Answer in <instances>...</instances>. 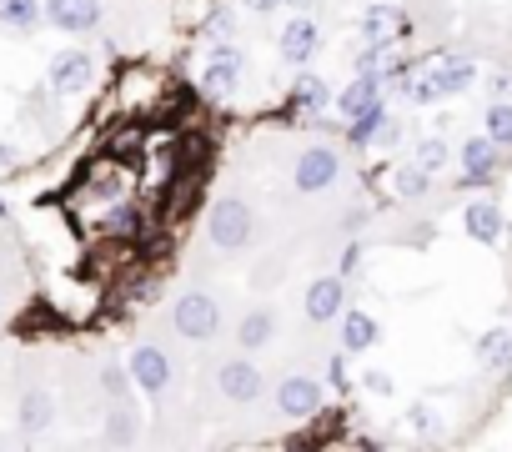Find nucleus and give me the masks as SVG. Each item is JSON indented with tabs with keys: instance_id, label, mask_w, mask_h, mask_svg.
<instances>
[{
	"instance_id": "obj_1",
	"label": "nucleus",
	"mask_w": 512,
	"mask_h": 452,
	"mask_svg": "<svg viewBox=\"0 0 512 452\" xmlns=\"http://www.w3.org/2000/svg\"><path fill=\"white\" fill-rule=\"evenodd\" d=\"M206 237H211V247H221V252H246L251 237H256V211H251L241 196H221V201L206 211Z\"/></svg>"
},
{
	"instance_id": "obj_2",
	"label": "nucleus",
	"mask_w": 512,
	"mask_h": 452,
	"mask_svg": "<svg viewBox=\"0 0 512 452\" xmlns=\"http://www.w3.org/2000/svg\"><path fill=\"white\" fill-rule=\"evenodd\" d=\"M337 181H342V151H337V146L312 141V146L297 151V161H292V186H297L302 196H322V191H332Z\"/></svg>"
},
{
	"instance_id": "obj_3",
	"label": "nucleus",
	"mask_w": 512,
	"mask_h": 452,
	"mask_svg": "<svg viewBox=\"0 0 512 452\" xmlns=\"http://www.w3.org/2000/svg\"><path fill=\"white\" fill-rule=\"evenodd\" d=\"M171 327L186 337V342H211L221 332V302L211 292H181L171 302Z\"/></svg>"
},
{
	"instance_id": "obj_4",
	"label": "nucleus",
	"mask_w": 512,
	"mask_h": 452,
	"mask_svg": "<svg viewBox=\"0 0 512 452\" xmlns=\"http://www.w3.org/2000/svg\"><path fill=\"white\" fill-rule=\"evenodd\" d=\"M241 71H246L241 46H236V41H216V46L206 51V66H201V91L216 96V101H226V96H236Z\"/></svg>"
},
{
	"instance_id": "obj_5",
	"label": "nucleus",
	"mask_w": 512,
	"mask_h": 452,
	"mask_svg": "<svg viewBox=\"0 0 512 452\" xmlns=\"http://www.w3.org/2000/svg\"><path fill=\"white\" fill-rule=\"evenodd\" d=\"M317 46H322L317 11H292V21H287V26H282V36H277V51H282V61H287L292 71H302V66H312Z\"/></svg>"
},
{
	"instance_id": "obj_6",
	"label": "nucleus",
	"mask_w": 512,
	"mask_h": 452,
	"mask_svg": "<svg viewBox=\"0 0 512 452\" xmlns=\"http://www.w3.org/2000/svg\"><path fill=\"white\" fill-rule=\"evenodd\" d=\"M91 232H96V237H106V242H136V237L146 232V211H141L131 196L106 201V206L91 216Z\"/></svg>"
},
{
	"instance_id": "obj_7",
	"label": "nucleus",
	"mask_w": 512,
	"mask_h": 452,
	"mask_svg": "<svg viewBox=\"0 0 512 452\" xmlns=\"http://www.w3.org/2000/svg\"><path fill=\"white\" fill-rule=\"evenodd\" d=\"M121 201V196H131V166L126 161H96V166H86L81 171V186H76V201Z\"/></svg>"
},
{
	"instance_id": "obj_8",
	"label": "nucleus",
	"mask_w": 512,
	"mask_h": 452,
	"mask_svg": "<svg viewBox=\"0 0 512 452\" xmlns=\"http://www.w3.org/2000/svg\"><path fill=\"white\" fill-rule=\"evenodd\" d=\"M126 372H131L136 392H146V397H166V387H171V357H166L156 342H141V347H131V357H126Z\"/></svg>"
},
{
	"instance_id": "obj_9",
	"label": "nucleus",
	"mask_w": 512,
	"mask_h": 452,
	"mask_svg": "<svg viewBox=\"0 0 512 452\" xmlns=\"http://www.w3.org/2000/svg\"><path fill=\"white\" fill-rule=\"evenodd\" d=\"M377 101H387V86H382V76H372V71H352V81L332 96V111H337V121L347 126V121H357L362 111H372Z\"/></svg>"
},
{
	"instance_id": "obj_10",
	"label": "nucleus",
	"mask_w": 512,
	"mask_h": 452,
	"mask_svg": "<svg viewBox=\"0 0 512 452\" xmlns=\"http://www.w3.org/2000/svg\"><path fill=\"white\" fill-rule=\"evenodd\" d=\"M262 387H267L262 367L246 362V357H231V362L216 367V392H221L226 402H256V397H262Z\"/></svg>"
},
{
	"instance_id": "obj_11",
	"label": "nucleus",
	"mask_w": 512,
	"mask_h": 452,
	"mask_svg": "<svg viewBox=\"0 0 512 452\" xmlns=\"http://www.w3.org/2000/svg\"><path fill=\"white\" fill-rule=\"evenodd\" d=\"M91 81H96V61H91L86 51H61V56H51L46 86H51L56 96H81Z\"/></svg>"
},
{
	"instance_id": "obj_12",
	"label": "nucleus",
	"mask_w": 512,
	"mask_h": 452,
	"mask_svg": "<svg viewBox=\"0 0 512 452\" xmlns=\"http://www.w3.org/2000/svg\"><path fill=\"white\" fill-rule=\"evenodd\" d=\"M277 412L282 417H317L322 412V382L307 372H292L277 382Z\"/></svg>"
},
{
	"instance_id": "obj_13",
	"label": "nucleus",
	"mask_w": 512,
	"mask_h": 452,
	"mask_svg": "<svg viewBox=\"0 0 512 452\" xmlns=\"http://www.w3.org/2000/svg\"><path fill=\"white\" fill-rule=\"evenodd\" d=\"M46 21L66 36H91L101 26V0H41Z\"/></svg>"
},
{
	"instance_id": "obj_14",
	"label": "nucleus",
	"mask_w": 512,
	"mask_h": 452,
	"mask_svg": "<svg viewBox=\"0 0 512 452\" xmlns=\"http://www.w3.org/2000/svg\"><path fill=\"white\" fill-rule=\"evenodd\" d=\"M457 166H462V176H467L472 186H487V181L497 176V166H502V146L482 131V136H472V141L457 146Z\"/></svg>"
},
{
	"instance_id": "obj_15",
	"label": "nucleus",
	"mask_w": 512,
	"mask_h": 452,
	"mask_svg": "<svg viewBox=\"0 0 512 452\" xmlns=\"http://www.w3.org/2000/svg\"><path fill=\"white\" fill-rule=\"evenodd\" d=\"M347 312V277L332 272V277H312L307 287V322H332Z\"/></svg>"
},
{
	"instance_id": "obj_16",
	"label": "nucleus",
	"mask_w": 512,
	"mask_h": 452,
	"mask_svg": "<svg viewBox=\"0 0 512 452\" xmlns=\"http://www.w3.org/2000/svg\"><path fill=\"white\" fill-rule=\"evenodd\" d=\"M402 31V11L392 6V0H377V6H367L362 11V21H357V36H362V46H392V36Z\"/></svg>"
},
{
	"instance_id": "obj_17",
	"label": "nucleus",
	"mask_w": 512,
	"mask_h": 452,
	"mask_svg": "<svg viewBox=\"0 0 512 452\" xmlns=\"http://www.w3.org/2000/svg\"><path fill=\"white\" fill-rule=\"evenodd\" d=\"M332 86L317 76V71H297V81H292V111H302V116H322V111H332Z\"/></svg>"
},
{
	"instance_id": "obj_18",
	"label": "nucleus",
	"mask_w": 512,
	"mask_h": 452,
	"mask_svg": "<svg viewBox=\"0 0 512 452\" xmlns=\"http://www.w3.org/2000/svg\"><path fill=\"white\" fill-rule=\"evenodd\" d=\"M16 422H21L26 437H41V432L56 422V397H51L46 387H26V392H21V407H16Z\"/></svg>"
},
{
	"instance_id": "obj_19",
	"label": "nucleus",
	"mask_w": 512,
	"mask_h": 452,
	"mask_svg": "<svg viewBox=\"0 0 512 452\" xmlns=\"http://www.w3.org/2000/svg\"><path fill=\"white\" fill-rule=\"evenodd\" d=\"M462 226H467V237L472 242H482V247H497L502 242V206H492V201H472L467 211H462Z\"/></svg>"
},
{
	"instance_id": "obj_20",
	"label": "nucleus",
	"mask_w": 512,
	"mask_h": 452,
	"mask_svg": "<svg viewBox=\"0 0 512 452\" xmlns=\"http://www.w3.org/2000/svg\"><path fill=\"white\" fill-rule=\"evenodd\" d=\"M427 76L437 81L442 96H457V91H472V81H477V61H467V56H442V61H432Z\"/></svg>"
},
{
	"instance_id": "obj_21",
	"label": "nucleus",
	"mask_w": 512,
	"mask_h": 452,
	"mask_svg": "<svg viewBox=\"0 0 512 452\" xmlns=\"http://www.w3.org/2000/svg\"><path fill=\"white\" fill-rule=\"evenodd\" d=\"M272 337H277V312H267V307H251V312L236 322V342H241L246 352L267 347Z\"/></svg>"
},
{
	"instance_id": "obj_22",
	"label": "nucleus",
	"mask_w": 512,
	"mask_h": 452,
	"mask_svg": "<svg viewBox=\"0 0 512 452\" xmlns=\"http://www.w3.org/2000/svg\"><path fill=\"white\" fill-rule=\"evenodd\" d=\"M377 337H382V327H377V317L372 312H342V347L347 352H367V347H377Z\"/></svg>"
},
{
	"instance_id": "obj_23",
	"label": "nucleus",
	"mask_w": 512,
	"mask_h": 452,
	"mask_svg": "<svg viewBox=\"0 0 512 452\" xmlns=\"http://www.w3.org/2000/svg\"><path fill=\"white\" fill-rule=\"evenodd\" d=\"M477 362L487 372H507L512 367V327H492L482 342H477Z\"/></svg>"
},
{
	"instance_id": "obj_24",
	"label": "nucleus",
	"mask_w": 512,
	"mask_h": 452,
	"mask_svg": "<svg viewBox=\"0 0 512 452\" xmlns=\"http://www.w3.org/2000/svg\"><path fill=\"white\" fill-rule=\"evenodd\" d=\"M46 21V6H41V0H0V26H6V31H36Z\"/></svg>"
},
{
	"instance_id": "obj_25",
	"label": "nucleus",
	"mask_w": 512,
	"mask_h": 452,
	"mask_svg": "<svg viewBox=\"0 0 512 452\" xmlns=\"http://www.w3.org/2000/svg\"><path fill=\"white\" fill-rule=\"evenodd\" d=\"M136 437H141V427H136L131 402H111V412H106V442L111 447H131Z\"/></svg>"
},
{
	"instance_id": "obj_26",
	"label": "nucleus",
	"mask_w": 512,
	"mask_h": 452,
	"mask_svg": "<svg viewBox=\"0 0 512 452\" xmlns=\"http://www.w3.org/2000/svg\"><path fill=\"white\" fill-rule=\"evenodd\" d=\"M427 191H432V171H422L417 161L392 171V196H402V201H422Z\"/></svg>"
},
{
	"instance_id": "obj_27",
	"label": "nucleus",
	"mask_w": 512,
	"mask_h": 452,
	"mask_svg": "<svg viewBox=\"0 0 512 452\" xmlns=\"http://www.w3.org/2000/svg\"><path fill=\"white\" fill-rule=\"evenodd\" d=\"M382 121H387V101H377L372 111H362L357 121H347V141H352V146H372Z\"/></svg>"
},
{
	"instance_id": "obj_28",
	"label": "nucleus",
	"mask_w": 512,
	"mask_h": 452,
	"mask_svg": "<svg viewBox=\"0 0 512 452\" xmlns=\"http://www.w3.org/2000/svg\"><path fill=\"white\" fill-rule=\"evenodd\" d=\"M412 161H417L422 171H432V176H437V171H442V166L452 161V146H447L442 136H422V141H417V156H412Z\"/></svg>"
},
{
	"instance_id": "obj_29",
	"label": "nucleus",
	"mask_w": 512,
	"mask_h": 452,
	"mask_svg": "<svg viewBox=\"0 0 512 452\" xmlns=\"http://www.w3.org/2000/svg\"><path fill=\"white\" fill-rule=\"evenodd\" d=\"M487 136H492L502 151H512V101H492V106H487Z\"/></svg>"
},
{
	"instance_id": "obj_30",
	"label": "nucleus",
	"mask_w": 512,
	"mask_h": 452,
	"mask_svg": "<svg viewBox=\"0 0 512 452\" xmlns=\"http://www.w3.org/2000/svg\"><path fill=\"white\" fill-rule=\"evenodd\" d=\"M131 387H136V382H131V372H126V367H116V362H106V367H101V392H106L111 402H126V397H131Z\"/></svg>"
},
{
	"instance_id": "obj_31",
	"label": "nucleus",
	"mask_w": 512,
	"mask_h": 452,
	"mask_svg": "<svg viewBox=\"0 0 512 452\" xmlns=\"http://www.w3.org/2000/svg\"><path fill=\"white\" fill-rule=\"evenodd\" d=\"M407 427H412V437H437L442 432V417H437V407H427V402H417V407H407Z\"/></svg>"
},
{
	"instance_id": "obj_32",
	"label": "nucleus",
	"mask_w": 512,
	"mask_h": 452,
	"mask_svg": "<svg viewBox=\"0 0 512 452\" xmlns=\"http://www.w3.org/2000/svg\"><path fill=\"white\" fill-rule=\"evenodd\" d=\"M412 76H417V61H382V86H387V91H402V96H407Z\"/></svg>"
},
{
	"instance_id": "obj_33",
	"label": "nucleus",
	"mask_w": 512,
	"mask_h": 452,
	"mask_svg": "<svg viewBox=\"0 0 512 452\" xmlns=\"http://www.w3.org/2000/svg\"><path fill=\"white\" fill-rule=\"evenodd\" d=\"M206 31H211L216 41H231V36H236V11H231V6H216V11L206 16Z\"/></svg>"
},
{
	"instance_id": "obj_34",
	"label": "nucleus",
	"mask_w": 512,
	"mask_h": 452,
	"mask_svg": "<svg viewBox=\"0 0 512 452\" xmlns=\"http://www.w3.org/2000/svg\"><path fill=\"white\" fill-rule=\"evenodd\" d=\"M362 387H367L372 397H392V392H397V377H392V372H382V367H372V372L362 377Z\"/></svg>"
},
{
	"instance_id": "obj_35",
	"label": "nucleus",
	"mask_w": 512,
	"mask_h": 452,
	"mask_svg": "<svg viewBox=\"0 0 512 452\" xmlns=\"http://www.w3.org/2000/svg\"><path fill=\"white\" fill-rule=\"evenodd\" d=\"M327 382H332V392H342V397L352 392V377H347V357H332V362H327Z\"/></svg>"
},
{
	"instance_id": "obj_36",
	"label": "nucleus",
	"mask_w": 512,
	"mask_h": 452,
	"mask_svg": "<svg viewBox=\"0 0 512 452\" xmlns=\"http://www.w3.org/2000/svg\"><path fill=\"white\" fill-rule=\"evenodd\" d=\"M337 272H342V277H357V272H362V247H357V242H352V247H342Z\"/></svg>"
},
{
	"instance_id": "obj_37",
	"label": "nucleus",
	"mask_w": 512,
	"mask_h": 452,
	"mask_svg": "<svg viewBox=\"0 0 512 452\" xmlns=\"http://www.w3.org/2000/svg\"><path fill=\"white\" fill-rule=\"evenodd\" d=\"M397 136H402V121H392V116H387V121L377 126V146H397Z\"/></svg>"
},
{
	"instance_id": "obj_38",
	"label": "nucleus",
	"mask_w": 512,
	"mask_h": 452,
	"mask_svg": "<svg viewBox=\"0 0 512 452\" xmlns=\"http://www.w3.org/2000/svg\"><path fill=\"white\" fill-rule=\"evenodd\" d=\"M241 6H246V11H282L287 0H241Z\"/></svg>"
},
{
	"instance_id": "obj_39",
	"label": "nucleus",
	"mask_w": 512,
	"mask_h": 452,
	"mask_svg": "<svg viewBox=\"0 0 512 452\" xmlns=\"http://www.w3.org/2000/svg\"><path fill=\"white\" fill-rule=\"evenodd\" d=\"M0 166H16V146L11 141H0Z\"/></svg>"
},
{
	"instance_id": "obj_40",
	"label": "nucleus",
	"mask_w": 512,
	"mask_h": 452,
	"mask_svg": "<svg viewBox=\"0 0 512 452\" xmlns=\"http://www.w3.org/2000/svg\"><path fill=\"white\" fill-rule=\"evenodd\" d=\"M287 6H292V11H317L322 0H287Z\"/></svg>"
}]
</instances>
